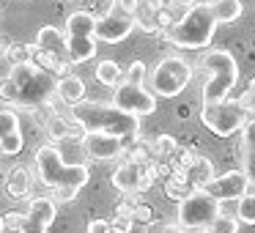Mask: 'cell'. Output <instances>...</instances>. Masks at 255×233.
<instances>
[{"instance_id":"21","label":"cell","mask_w":255,"mask_h":233,"mask_svg":"<svg viewBox=\"0 0 255 233\" xmlns=\"http://www.w3.org/2000/svg\"><path fill=\"white\" fill-rule=\"evenodd\" d=\"M211 178H214V165H211V159L198 154V159L187 167V184L192 189H203Z\"/></svg>"},{"instance_id":"16","label":"cell","mask_w":255,"mask_h":233,"mask_svg":"<svg viewBox=\"0 0 255 233\" xmlns=\"http://www.w3.org/2000/svg\"><path fill=\"white\" fill-rule=\"evenodd\" d=\"M36 47H39L41 52H47V55H52L58 63L69 61V55H66V36H63L58 28H52V25H44V28L36 33Z\"/></svg>"},{"instance_id":"19","label":"cell","mask_w":255,"mask_h":233,"mask_svg":"<svg viewBox=\"0 0 255 233\" xmlns=\"http://www.w3.org/2000/svg\"><path fill=\"white\" fill-rule=\"evenodd\" d=\"M55 96L63 102V105L74 107V105H80V102H85V83L80 77H74V74H66V77L58 80Z\"/></svg>"},{"instance_id":"31","label":"cell","mask_w":255,"mask_h":233,"mask_svg":"<svg viewBox=\"0 0 255 233\" xmlns=\"http://www.w3.org/2000/svg\"><path fill=\"white\" fill-rule=\"evenodd\" d=\"M145 63H140V61H132L129 63V69L124 72V80L121 83H129V85H143V80H145Z\"/></svg>"},{"instance_id":"35","label":"cell","mask_w":255,"mask_h":233,"mask_svg":"<svg viewBox=\"0 0 255 233\" xmlns=\"http://www.w3.org/2000/svg\"><path fill=\"white\" fill-rule=\"evenodd\" d=\"M116 6L124 11V17H137L140 14V6H143V0H116Z\"/></svg>"},{"instance_id":"4","label":"cell","mask_w":255,"mask_h":233,"mask_svg":"<svg viewBox=\"0 0 255 233\" xmlns=\"http://www.w3.org/2000/svg\"><path fill=\"white\" fill-rule=\"evenodd\" d=\"M217 30V19L211 14L209 3H195L192 8H187L181 19H176L170 30H165V39L173 47H181V50H206L214 39Z\"/></svg>"},{"instance_id":"17","label":"cell","mask_w":255,"mask_h":233,"mask_svg":"<svg viewBox=\"0 0 255 233\" xmlns=\"http://www.w3.org/2000/svg\"><path fill=\"white\" fill-rule=\"evenodd\" d=\"M44 129H47V137L52 140V143H66V140H83V129L77 126V123L72 121V118H66V116H61V113H55V116L50 118V121L44 123Z\"/></svg>"},{"instance_id":"30","label":"cell","mask_w":255,"mask_h":233,"mask_svg":"<svg viewBox=\"0 0 255 233\" xmlns=\"http://www.w3.org/2000/svg\"><path fill=\"white\" fill-rule=\"evenodd\" d=\"M192 192V187L189 184H178V181H173V178H165V195L170 200H176V203H181L187 195Z\"/></svg>"},{"instance_id":"33","label":"cell","mask_w":255,"mask_h":233,"mask_svg":"<svg viewBox=\"0 0 255 233\" xmlns=\"http://www.w3.org/2000/svg\"><path fill=\"white\" fill-rule=\"evenodd\" d=\"M0 220H3V233H19L22 225H25L22 211H8V214H3Z\"/></svg>"},{"instance_id":"27","label":"cell","mask_w":255,"mask_h":233,"mask_svg":"<svg viewBox=\"0 0 255 233\" xmlns=\"http://www.w3.org/2000/svg\"><path fill=\"white\" fill-rule=\"evenodd\" d=\"M236 220L244 222V225H255V192L253 195H242L239 198V211H236Z\"/></svg>"},{"instance_id":"15","label":"cell","mask_w":255,"mask_h":233,"mask_svg":"<svg viewBox=\"0 0 255 233\" xmlns=\"http://www.w3.org/2000/svg\"><path fill=\"white\" fill-rule=\"evenodd\" d=\"M110 181L116 189H121V192H127V195H140L154 184L148 178V173H145V165H132V162H121V165L116 167Z\"/></svg>"},{"instance_id":"11","label":"cell","mask_w":255,"mask_h":233,"mask_svg":"<svg viewBox=\"0 0 255 233\" xmlns=\"http://www.w3.org/2000/svg\"><path fill=\"white\" fill-rule=\"evenodd\" d=\"M80 148H83L85 156H91L96 162H110V159L124 156L127 143L113 137V134H105V132H85L83 140H80Z\"/></svg>"},{"instance_id":"38","label":"cell","mask_w":255,"mask_h":233,"mask_svg":"<svg viewBox=\"0 0 255 233\" xmlns=\"http://www.w3.org/2000/svg\"><path fill=\"white\" fill-rule=\"evenodd\" d=\"M110 228L118 231V233H129L132 231V220H127V217H116V220L110 222Z\"/></svg>"},{"instance_id":"40","label":"cell","mask_w":255,"mask_h":233,"mask_svg":"<svg viewBox=\"0 0 255 233\" xmlns=\"http://www.w3.org/2000/svg\"><path fill=\"white\" fill-rule=\"evenodd\" d=\"M198 0H170V6H178V8H192Z\"/></svg>"},{"instance_id":"6","label":"cell","mask_w":255,"mask_h":233,"mask_svg":"<svg viewBox=\"0 0 255 233\" xmlns=\"http://www.w3.org/2000/svg\"><path fill=\"white\" fill-rule=\"evenodd\" d=\"M94 25L96 17L91 11H72L66 17V55L72 66L85 63L96 55Z\"/></svg>"},{"instance_id":"28","label":"cell","mask_w":255,"mask_h":233,"mask_svg":"<svg viewBox=\"0 0 255 233\" xmlns=\"http://www.w3.org/2000/svg\"><path fill=\"white\" fill-rule=\"evenodd\" d=\"M11 132H19V116L11 107H0V140L8 137Z\"/></svg>"},{"instance_id":"14","label":"cell","mask_w":255,"mask_h":233,"mask_svg":"<svg viewBox=\"0 0 255 233\" xmlns=\"http://www.w3.org/2000/svg\"><path fill=\"white\" fill-rule=\"evenodd\" d=\"M52 222H55V200L47 195L30 198L28 211H25V225L19 233H47Z\"/></svg>"},{"instance_id":"20","label":"cell","mask_w":255,"mask_h":233,"mask_svg":"<svg viewBox=\"0 0 255 233\" xmlns=\"http://www.w3.org/2000/svg\"><path fill=\"white\" fill-rule=\"evenodd\" d=\"M30 173L25 170V167H19V165H14L11 170L6 173V195L8 198H14V200H22V198H28L30 195Z\"/></svg>"},{"instance_id":"18","label":"cell","mask_w":255,"mask_h":233,"mask_svg":"<svg viewBox=\"0 0 255 233\" xmlns=\"http://www.w3.org/2000/svg\"><path fill=\"white\" fill-rule=\"evenodd\" d=\"M239 156H242V173L250 184H255V118L244 123L242 143H239Z\"/></svg>"},{"instance_id":"12","label":"cell","mask_w":255,"mask_h":233,"mask_svg":"<svg viewBox=\"0 0 255 233\" xmlns=\"http://www.w3.org/2000/svg\"><path fill=\"white\" fill-rule=\"evenodd\" d=\"M250 189V181L242 170H231V173H222V176H214L209 184L203 187L206 195L222 203V200H239L242 195H247Z\"/></svg>"},{"instance_id":"22","label":"cell","mask_w":255,"mask_h":233,"mask_svg":"<svg viewBox=\"0 0 255 233\" xmlns=\"http://www.w3.org/2000/svg\"><path fill=\"white\" fill-rule=\"evenodd\" d=\"M211 14H214L217 25L220 22H236L239 17L244 14V6H242V0H211L209 3Z\"/></svg>"},{"instance_id":"8","label":"cell","mask_w":255,"mask_h":233,"mask_svg":"<svg viewBox=\"0 0 255 233\" xmlns=\"http://www.w3.org/2000/svg\"><path fill=\"white\" fill-rule=\"evenodd\" d=\"M192 80V66L184 58H165L162 63H156V69L148 74V83L154 96H165L173 99L178 96Z\"/></svg>"},{"instance_id":"7","label":"cell","mask_w":255,"mask_h":233,"mask_svg":"<svg viewBox=\"0 0 255 233\" xmlns=\"http://www.w3.org/2000/svg\"><path fill=\"white\" fill-rule=\"evenodd\" d=\"M220 217V203L211 195H206L203 189H192L187 198L178 203L176 225H181L184 231H203Z\"/></svg>"},{"instance_id":"29","label":"cell","mask_w":255,"mask_h":233,"mask_svg":"<svg viewBox=\"0 0 255 233\" xmlns=\"http://www.w3.org/2000/svg\"><path fill=\"white\" fill-rule=\"evenodd\" d=\"M22 145H25L22 132H11L8 137L0 140V154H3V156H17L19 151H22Z\"/></svg>"},{"instance_id":"34","label":"cell","mask_w":255,"mask_h":233,"mask_svg":"<svg viewBox=\"0 0 255 233\" xmlns=\"http://www.w3.org/2000/svg\"><path fill=\"white\" fill-rule=\"evenodd\" d=\"M151 220H154V209H151L148 203H134V209H132V222L151 225Z\"/></svg>"},{"instance_id":"13","label":"cell","mask_w":255,"mask_h":233,"mask_svg":"<svg viewBox=\"0 0 255 233\" xmlns=\"http://www.w3.org/2000/svg\"><path fill=\"white\" fill-rule=\"evenodd\" d=\"M137 28L132 17H124V14H99L94 25V39L107 41V44H118L124 41L132 30Z\"/></svg>"},{"instance_id":"10","label":"cell","mask_w":255,"mask_h":233,"mask_svg":"<svg viewBox=\"0 0 255 233\" xmlns=\"http://www.w3.org/2000/svg\"><path fill=\"white\" fill-rule=\"evenodd\" d=\"M113 107H118V110L129 113L134 118H143V116H151L156 110V96L148 88H143V85L121 83L113 91Z\"/></svg>"},{"instance_id":"2","label":"cell","mask_w":255,"mask_h":233,"mask_svg":"<svg viewBox=\"0 0 255 233\" xmlns=\"http://www.w3.org/2000/svg\"><path fill=\"white\" fill-rule=\"evenodd\" d=\"M36 173L44 187L55 192V200L61 203H72L77 192L91 181L88 165H69L63 162L61 148L55 143H44L36 148Z\"/></svg>"},{"instance_id":"24","label":"cell","mask_w":255,"mask_h":233,"mask_svg":"<svg viewBox=\"0 0 255 233\" xmlns=\"http://www.w3.org/2000/svg\"><path fill=\"white\" fill-rule=\"evenodd\" d=\"M96 80H99L102 85H121V80H124V72H121V66H118L116 61H99L96 63Z\"/></svg>"},{"instance_id":"42","label":"cell","mask_w":255,"mask_h":233,"mask_svg":"<svg viewBox=\"0 0 255 233\" xmlns=\"http://www.w3.org/2000/svg\"><path fill=\"white\" fill-rule=\"evenodd\" d=\"M198 233H209V231H206V228H203V231H198Z\"/></svg>"},{"instance_id":"26","label":"cell","mask_w":255,"mask_h":233,"mask_svg":"<svg viewBox=\"0 0 255 233\" xmlns=\"http://www.w3.org/2000/svg\"><path fill=\"white\" fill-rule=\"evenodd\" d=\"M33 50H36V44H8L6 58L11 61V66L30 63V61H33Z\"/></svg>"},{"instance_id":"3","label":"cell","mask_w":255,"mask_h":233,"mask_svg":"<svg viewBox=\"0 0 255 233\" xmlns=\"http://www.w3.org/2000/svg\"><path fill=\"white\" fill-rule=\"evenodd\" d=\"M69 118L77 123L83 132H105L113 137L124 140L132 145L140 137V118L129 116V113L118 110L113 105H102V102H80L69 110Z\"/></svg>"},{"instance_id":"25","label":"cell","mask_w":255,"mask_h":233,"mask_svg":"<svg viewBox=\"0 0 255 233\" xmlns=\"http://www.w3.org/2000/svg\"><path fill=\"white\" fill-rule=\"evenodd\" d=\"M151 148H154V159H173L178 151L176 140L170 137V134H159V137L151 143Z\"/></svg>"},{"instance_id":"5","label":"cell","mask_w":255,"mask_h":233,"mask_svg":"<svg viewBox=\"0 0 255 233\" xmlns=\"http://www.w3.org/2000/svg\"><path fill=\"white\" fill-rule=\"evenodd\" d=\"M203 69L209 72V83L203 85V107L206 105H220L231 96L233 85L239 83V63L231 52L225 50H211L203 58Z\"/></svg>"},{"instance_id":"9","label":"cell","mask_w":255,"mask_h":233,"mask_svg":"<svg viewBox=\"0 0 255 233\" xmlns=\"http://www.w3.org/2000/svg\"><path fill=\"white\" fill-rule=\"evenodd\" d=\"M200 121H203V126L209 129L211 134H217V137H231V134H236L239 129H244V123H247V110H244L239 102H220V105H206L203 110H200Z\"/></svg>"},{"instance_id":"1","label":"cell","mask_w":255,"mask_h":233,"mask_svg":"<svg viewBox=\"0 0 255 233\" xmlns=\"http://www.w3.org/2000/svg\"><path fill=\"white\" fill-rule=\"evenodd\" d=\"M58 77L52 72L36 69L33 63H19L11 66V74L0 80V102L6 107H19V110L33 113L36 107L50 105L55 99Z\"/></svg>"},{"instance_id":"41","label":"cell","mask_w":255,"mask_h":233,"mask_svg":"<svg viewBox=\"0 0 255 233\" xmlns=\"http://www.w3.org/2000/svg\"><path fill=\"white\" fill-rule=\"evenodd\" d=\"M6 50H8V39L6 36H0V55H6Z\"/></svg>"},{"instance_id":"39","label":"cell","mask_w":255,"mask_h":233,"mask_svg":"<svg viewBox=\"0 0 255 233\" xmlns=\"http://www.w3.org/2000/svg\"><path fill=\"white\" fill-rule=\"evenodd\" d=\"M88 233H110V222L107 220H91L88 222Z\"/></svg>"},{"instance_id":"37","label":"cell","mask_w":255,"mask_h":233,"mask_svg":"<svg viewBox=\"0 0 255 233\" xmlns=\"http://www.w3.org/2000/svg\"><path fill=\"white\" fill-rule=\"evenodd\" d=\"M236 211H239V200H222L220 203V217H233L236 220Z\"/></svg>"},{"instance_id":"23","label":"cell","mask_w":255,"mask_h":233,"mask_svg":"<svg viewBox=\"0 0 255 233\" xmlns=\"http://www.w3.org/2000/svg\"><path fill=\"white\" fill-rule=\"evenodd\" d=\"M127 159L124 162H132V165H148V162H154V148H151V143H145V140H134L132 145H127Z\"/></svg>"},{"instance_id":"36","label":"cell","mask_w":255,"mask_h":233,"mask_svg":"<svg viewBox=\"0 0 255 233\" xmlns=\"http://www.w3.org/2000/svg\"><path fill=\"white\" fill-rule=\"evenodd\" d=\"M148 233H187L181 225H176V222H159V225L148 228Z\"/></svg>"},{"instance_id":"32","label":"cell","mask_w":255,"mask_h":233,"mask_svg":"<svg viewBox=\"0 0 255 233\" xmlns=\"http://www.w3.org/2000/svg\"><path fill=\"white\" fill-rule=\"evenodd\" d=\"M239 225H242V222L233 220V217H217L206 231L209 233H239Z\"/></svg>"}]
</instances>
